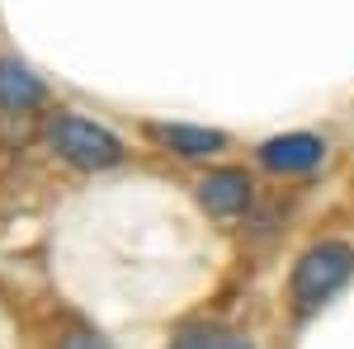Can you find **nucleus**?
Segmentation results:
<instances>
[{
	"mask_svg": "<svg viewBox=\"0 0 354 349\" xmlns=\"http://www.w3.org/2000/svg\"><path fill=\"white\" fill-rule=\"evenodd\" d=\"M354 279V245L350 241H317L298 255V265L288 274V297H293V312L312 317L322 312L330 297L340 293Z\"/></svg>",
	"mask_w": 354,
	"mask_h": 349,
	"instance_id": "nucleus-1",
	"label": "nucleus"
},
{
	"mask_svg": "<svg viewBox=\"0 0 354 349\" xmlns=\"http://www.w3.org/2000/svg\"><path fill=\"white\" fill-rule=\"evenodd\" d=\"M48 142H53V151L62 161L81 165V170H109V165L123 161V142L109 128L81 118V113H57L48 123Z\"/></svg>",
	"mask_w": 354,
	"mask_h": 349,
	"instance_id": "nucleus-2",
	"label": "nucleus"
},
{
	"mask_svg": "<svg viewBox=\"0 0 354 349\" xmlns=\"http://www.w3.org/2000/svg\"><path fill=\"white\" fill-rule=\"evenodd\" d=\"M151 137L170 147L175 156H185V161H203V156H218L222 147H227V133L218 128H194V123H156Z\"/></svg>",
	"mask_w": 354,
	"mask_h": 349,
	"instance_id": "nucleus-5",
	"label": "nucleus"
},
{
	"mask_svg": "<svg viewBox=\"0 0 354 349\" xmlns=\"http://www.w3.org/2000/svg\"><path fill=\"white\" fill-rule=\"evenodd\" d=\"M43 100V85L38 76L28 71L24 62H15V57H0V109H33Z\"/></svg>",
	"mask_w": 354,
	"mask_h": 349,
	"instance_id": "nucleus-6",
	"label": "nucleus"
},
{
	"mask_svg": "<svg viewBox=\"0 0 354 349\" xmlns=\"http://www.w3.org/2000/svg\"><path fill=\"white\" fill-rule=\"evenodd\" d=\"M194 194H198V203L213 217H236V213H245V203H250V175L236 170V165H218V170H208V175L194 185Z\"/></svg>",
	"mask_w": 354,
	"mask_h": 349,
	"instance_id": "nucleus-3",
	"label": "nucleus"
},
{
	"mask_svg": "<svg viewBox=\"0 0 354 349\" xmlns=\"http://www.w3.org/2000/svg\"><path fill=\"white\" fill-rule=\"evenodd\" d=\"M326 156V142L312 133H283V137H270L260 147V165H270L279 175H302V170H317Z\"/></svg>",
	"mask_w": 354,
	"mask_h": 349,
	"instance_id": "nucleus-4",
	"label": "nucleus"
},
{
	"mask_svg": "<svg viewBox=\"0 0 354 349\" xmlns=\"http://www.w3.org/2000/svg\"><path fill=\"white\" fill-rule=\"evenodd\" d=\"M213 349H255L250 340H241V335H227V330H218L213 335Z\"/></svg>",
	"mask_w": 354,
	"mask_h": 349,
	"instance_id": "nucleus-8",
	"label": "nucleus"
},
{
	"mask_svg": "<svg viewBox=\"0 0 354 349\" xmlns=\"http://www.w3.org/2000/svg\"><path fill=\"white\" fill-rule=\"evenodd\" d=\"M57 349H109V345H104L95 330H71V335H66V340H62Z\"/></svg>",
	"mask_w": 354,
	"mask_h": 349,
	"instance_id": "nucleus-7",
	"label": "nucleus"
}]
</instances>
